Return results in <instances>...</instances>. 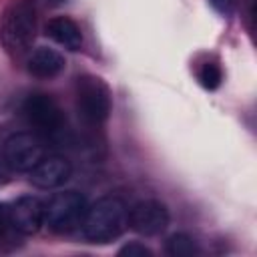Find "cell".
I'll return each instance as SVG.
<instances>
[{
	"label": "cell",
	"instance_id": "4",
	"mask_svg": "<svg viewBox=\"0 0 257 257\" xmlns=\"http://www.w3.org/2000/svg\"><path fill=\"white\" fill-rule=\"evenodd\" d=\"M86 199L76 191L56 193L44 203V225L54 233H70L82 225L86 215Z\"/></svg>",
	"mask_w": 257,
	"mask_h": 257
},
{
	"label": "cell",
	"instance_id": "3",
	"mask_svg": "<svg viewBox=\"0 0 257 257\" xmlns=\"http://www.w3.org/2000/svg\"><path fill=\"white\" fill-rule=\"evenodd\" d=\"M74 98H76L78 116L86 124L100 126L108 118L112 108L110 90L98 76H92V74L78 76L74 86Z\"/></svg>",
	"mask_w": 257,
	"mask_h": 257
},
{
	"label": "cell",
	"instance_id": "17",
	"mask_svg": "<svg viewBox=\"0 0 257 257\" xmlns=\"http://www.w3.org/2000/svg\"><path fill=\"white\" fill-rule=\"evenodd\" d=\"M4 181H6V173H4V165L0 163V185H2Z\"/></svg>",
	"mask_w": 257,
	"mask_h": 257
},
{
	"label": "cell",
	"instance_id": "2",
	"mask_svg": "<svg viewBox=\"0 0 257 257\" xmlns=\"http://www.w3.org/2000/svg\"><path fill=\"white\" fill-rule=\"evenodd\" d=\"M128 225V211L116 197H102L86 209L82 233L90 243H110Z\"/></svg>",
	"mask_w": 257,
	"mask_h": 257
},
{
	"label": "cell",
	"instance_id": "10",
	"mask_svg": "<svg viewBox=\"0 0 257 257\" xmlns=\"http://www.w3.org/2000/svg\"><path fill=\"white\" fill-rule=\"evenodd\" d=\"M46 34L54 42H58L60 46H64L68 50H80V46H82V32H80L78 24L74 20H70L68 16L50 18L46 22Z\"/></svg>",
	"mask_w": 257,
	"mask_h": 257
},
{
	"label": "cell",
	"instance_id": "1",
	"mask_svg": "<svg viewBox=\"0 0 257 257\" xmlns=\"http://www.w3.org/2000/svg\"><path fill=\"white\" fill-rule=\"evenodd\" d=\"M36 38V8L30 0H12L0 18V40L14 58L24 56Z\"/></svg>",
	"mask_w": 257,
	"mask_h": 257
},
{
	"label": "cell",
	"instance_id": "12",
	"mask_svg": "<svg viewBox=\"0 0 257 257\" xmlns=\"http://www.w3.org/2000/svg\"><path fill=\"white\" fill-rule=\"evenodd\" d=\"M165 251L171 257H193L199 255V245L193 237H189L187 233H175L167 239L165 243Z\"/></svg>",
	"mask_w": 257,
	"mask_h": 257
},
{
	"label": "cell",
	"instance_id": "18",
	"mask_svg": "<svg viewBox=\"0 0 257 257\" xmlns=\"http://www.w3.org/2000/svg\"><path fill=\"white\" fill-rule=\"evenodd\" d=\"M46 4H52V6H58V4H62V2H66V0H44Z\"/></svg>",
	"mask_w": 257,
	"mask_h": 257
},
{
	"label": "cell",
	"instance_id": "8",
	"mask_svg": "<svg viewBox=\"0 0 257 257\" xmlns=\"http://www.w3.org/2000/svg\"><path fill=\"white\" fill-rule=\"evenodd\" d=\"M8 223L22 235H34L44 225V203L38 197H20L8 209Z\"/></svg>",
	"mask_w": 257,
	"mask_h": 257
},
{
	"label": "cell",
	"instance_id": "16",
	"mask_svg": "<svg viewBox=\"0 0 257 257\" xmlns=\"http://www.w3.org/2000/svg\"><path fill=\"white\" fill-rule=\"evenodd\" d=\"M6 225H10V223H8V211H4V209L0 207V235L4 233V227H6Z\"/></svg>",
	"mask_w": 257,
	"mask_h": 257
},
{
	"label": "cell",
	"instance_id": "9",
	"mask_svg": "<svg viewBox=\"0 0 257 257\" xmlns=\"http://www.w3.org/2000/svg\"><path fill=\"white\" fill-rule=\"evenodd\" d=\"M30 183L40 187V189H56L60 185H64L70 175H72V167L64 157L58 155H44L30 171Z\"/></svg>",
	"mask_w": 257,
	"mask_h": 257
},
{
	"label": "cell",
	"instance_id": "5",
	"mask_svg": "<svg viewBox=\"0 0 257 257\" xmlns=\"http://www.w3.org/2000/svg\"><path fill=\"white\" fill-rule=\"evenodd\" d=\"M22 112L28 124L42 137H58L64 131L66 118L58 102L46 92H32L22 102Z\"/></svg>",
	"mask_w": 257,
	"mask_h": 257
},
{
	"label": "cell",
	"instance_id": "6",
	"mask_svg": "<svg viewBox=\"0 0 257 257\" xmlns=\"http://www.w3.org/2000/svg\"><path fill=\"white\" fill-rule=\"evenodd\" d=\"M44 157V143L36 133H14L4 141L2 163L16 173H28Z\"/></svg>",
	"mask_w": 257,
	"mask_h": 257
},
{
	"label": "cell",
	"instance_id": "11",
	"mask_svg": "<svg viewBox=\"0 0 257 257\" xmlns=\"http://www.w3.org/2000/svg\"><path fill=\"white\" fill-rule=\"evenodd\" d=\"M64 70V56L52 48L40 46L28 58V72L38 78H52Z\"/></svg>",
	"mask_w": 257,
	"mask_h": 257
},
{
	"label": "cell",
	"instance_id": "13",
	"mask_svg": "<svg viewBox=\"0 0 257 257\" xmlns=\"http://www.w3.org/2000/svg\"><path fill=\"white\" fill-rule=\"evenodd\" d=\"M197 78H199V82L207 88V90H215V88H219V84H221V80H223V72H221V66L217 64V62H203L201 66H199V70H197Z\"/></svg>",
	"mask_w": 257,
	"mask_h": 257
},
{
	"label": "cell",
	"instance_id": "15",
	"mask_svg": "<svg viewBox=\"0 0 257 257\" xmlns=\"http://www.w3.org/2000/svg\"><path fill=\"white\" fill-rule=\"evenodd\" d=\"M209 2L221 14H229L231 12V6H233V0H209Z\"/></svg>",
	"mask_w": 257,
	"mask_h": 257
},
{
	"label": "cell",
	"instance_id": "14",
	"mask_svg": "<svg viewBox=\"0 0 257 257\" xmlns=\"http://www.w3.org/2000/svg\"><path fill=\"white\" fill-rule=\"evenodd\" d=\"M118 255H128V257H153V251H151L149 247L141 245V243H128V245H124V247L118 251Z\"/></svg>",
	"mask_w": 257,
	"mask_h": 257
},
{
	"label": "cell",
	"instance_id": "7",
	"mask_svg": "<svg viewBox=\"0 0 257 257\" xmlns=\"http://www.w3.org/2000/svg\"><path fill=\"white\" fill-rule=\"evenodd\" d=\"M169 221H171L169 209L161 201H155V199L139 201L128 209L131 229L137 231L139 235H145V237H153V235L163 233L169 227Z\"/></svg>",
	"mask_w": 257,
	"mask_h": 257
}]
</instances>
